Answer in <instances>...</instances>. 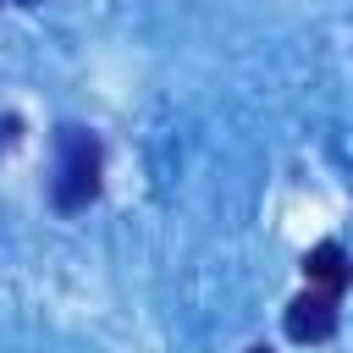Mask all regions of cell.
<instances>
[{
    "label": "cell",
    "mask_w": 353,
    "mask_h": 353,
    "mask_svg": "<svg viewBox=\"0 0 353 353\" xmlns=\"http://www.w3.org/2000/svg\"><path fill=\"white\" fill-rule=\"evenodd\" d=\"M248 353H270V347H248Z\"/></svg>",
    "instance_id": "277c9868"
},
{
    "label": "cell",
    "mask_w": 353,
    "mask_h": 353,
    "mask_svg": "<svg viewBox=\"0 0 353 353\" xmlns=\"http://www.w3.org/2000/svg\"><path fill=\"white\" fill-rule=\"evenodd\" d=\"M99 171H105V149L88 127H61V143H55V210H88L94 193H99Z\"/></svg>",
    "instance_id": "6da1fadb"
},
{
    "label": "cell",
    "mask_w": 353,
    "mask_h": 353,
    "mask_svg": "<svg viewBox=\"0 0 353 353\" xmlns=\"http://www.w3.org/2000/svg\"><path fill=\"white\" fill-rule=\"evenodd\" d=\"M22 6H39V0H22Z\"/></svg>",
    "instance_id": "5b68a950"
},
{
    "label": "cell",
    "mask_w": 353,
    "mask_h": 353,
    "mask_svg": "<svg viewBox=\"0 0 353 353\" xmlns=\"http://www.w3.org/2000/svg\"><path fill=\"white\" fill-rule=\"evenodd\" d=\"M287 336L292 342H331L336 336V298L320 287H303L287 303Z\"/></svg>",
    "instance_id": "7a4b0ae2"
},
{
    "label": "cell",
    "mask_w": 353,
    "mask_h": 353,
    "mask_svg": "<svg viewBox=\"0 0 353 353\" xmlns=\"http://www.w3.org/2000/svg\"><path fill=\"white\" fill-rule=\"evenodd\" d=\"M303 276H309V287H320V292L342 298V292H347V281H353V265H347L342 243H314V248L303 254Z\"/></svg>",
    "instance_id": "3957f363"
}]
</instances>
